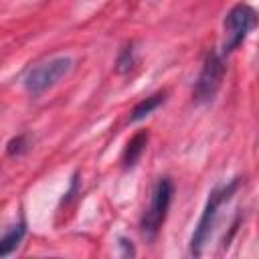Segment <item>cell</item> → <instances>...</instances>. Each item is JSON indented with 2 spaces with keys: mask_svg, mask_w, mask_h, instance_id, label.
<instances>
[{
  "mask_svg": "<svg viewBox=\"0 0 259 259\" xmlns=\"http://www.w3.org/2000/svg\"><path fill=\"white\" fill-rule=\"evenodd\" d=\"M73 65H75V61L71 57H55V59L34 65L24 75V89L32 97H36V95L45 93L47 89L55 87L63 77H67L73 71Z\"/></svg>",
  "mask_w": 259,
  "mask_h": 259,
  "instance_id": "obj_2",
  "label": "cell"
},
{
  "mask_svg": "<svg viewBox=\"0 0 259 259\" xmlns=\"http://www.w3.org/2000/svg\"><path fill=\"white\" fill-rule=\"evenodd\" d=\"M172 196H174V184L170 178H160L152 190V200H150V206L146 208L144 217H142V233L148 237V239H154L164 221H166V214H168V208H170V202H172Z\"/></svg>",
  "mask_w": 259,
  "mask_h": 259,
  "instance_id": "obj_4",
  "label": "cell"
},
{
  "mask_svg": "<svg viewBox=\"0 0 259 259\" xmlns=\"http://www.w3.org/2000/svg\"><path fill=\"white\" fill-rule=\"evenodd\" d=\"M148 138H150L148 130H140L138 134H134L130 138V142L125 144L123 154H121V166H123V170H130V168H134L138 164V160L142 158V154H144V150L148 146Z\"/></svg>",
  "mask_w": 259,
  "mask_h": 259,
  "instance_id": "obj_6",
  "label": "cell"
},
{
  "mask_svg": "<svg viewBox=\"0 0 259 259\" xmlns=\"http://www.w3.org/2000/svg\"><path fill=\"white\" fill-rule=\"evenodd\" d=\"M225 77V61L219 51H208L200 69V75L192 87V99L196 103H208L214 99Z\"/></svg>",
  "mask_w": 259,
  "mask_h": 259,
  "instance_id": "obj_5",
  "label": "cell"
},
{
  "mask_svg": "<svg viewBox=\"0 0 259 259\" xmlns=\"http://www.w3.org/2000/svg\"><path fill=\"white\" fill-rule=\"evenodd\" d=\"M24 233H26V225H24V223L14 225V227H12V229H10V231L0 239V257L10 255V253L20 245V241H22Z\"/></svg>",
  "mask_w": 259,
  "mask_h": 259,
  "instance_id": "obj_8",
  "label": "cell"
},
{
  "mask_svg": "<svg viewBox=\"0 0 259 259\" xmlns=\"http://www.w3.org/2000/svg\"><path fill=\"white\" fill-rule=\"evenodd\" d=\"M257 26V12L249 4H235L223 22L225 38H223V55H231L235 49L241 47V42L247 38V34Z\"/></svg>",
  "mask_w": 259,
  "mask_h": 259,
  "instance_id": "obj_3",
  "label": "cell"
},
{
  "mask_svg": "<svg viewBox=\"0 0 259 259\" xmlns=\"http://www.w3.org/2000/svg\"><path fill=\"white\" fill-rule=\"evenodd\" d=\"M119 245L123 247V255H136V251H134V247H132V241L119 239Z\"/></svg>",
  "mask_w": 259,
  "mask_h": 259,
  "instance_id": "obj_11",
  "label": "cell"
},
{
  "mask_svg": "<svg viewBox=\"0 0 259 259\" xmlns=\"http://www.w3.org/2000/svg\"><path fill=\"white\" fill-rule=\"evenodd\" d=\"M28 138L24 136V134H20V136H16V138H12L8 144H6V154L8 156H12V158H18V156H22L24 152H28Z\"/></svg>",
  "mask_w": 259,
  "mask_h": 259,
  "instance_id": "obj_10",
  "label": "cell"
},
{
  "mask_svg": "<svg viewBox=\"0 0 259 259\" xmlns=\"http://www.w3.org/2000/svg\"><path fill=\"white\" fill-rule=\"evenodd\" d=\"M241 184V176H237L235 180H231L227 186H221V188H214L210 194H208V200L204 204V210L200 214V221L192 233V239H190V255L198 257L202 253V247L204 243L208 241L212 229H214V223H217V217H219V208L233 198V194L237 192Z\"/></svg>",
  "mask_w": 259,
  "mask_h": 259,
  "instance_id": "obj_1",
  "label": "cell"
},
{
  "mask_svg": "<svg viewBox=\"0 0 259 259\" xmlns=\"http://www.w3.org/2000/svg\"><path fill=\"white\" fill-rule=\"evenodd\" d=\"M164 99H166V93H154V95L142 99V101L132 109V113H130V121L134 123V121L144 119V117L150 115L154 109H158V107L164 103Z\"/></svg>",
  "mask_w": 259,
  "mask_h": 259,
  "instance_id": "obj_7",
  "label": "cell"
},
{
  "mask_svg": "<svg viewBox=\"0 0 259 259\" xmlns=\"http://www.w3.org/2000/svg\"><path fill=\"white\" fill-rule=\"evenodd\" d=\"M134 67H136V49H134V45L130 42V45H125V47L119 51L117 63H115V71H117L119 75H127V73L134 71Z\"/></svg>",
  "mask_w": 259,
  "mask_h": 259,
  "instance_id": "obj_9",
  "label": "cell"
}]
</instances>
